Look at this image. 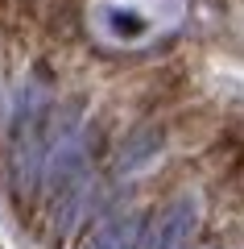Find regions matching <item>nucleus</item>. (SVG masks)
Segmentation results:
<instances>
[{"mask_svg":"<svg viewBox=\"0 0 244 249\" xmlns=\"http://www.w3.org/2000/svg\"><path fill=\"white\" fill-rule=\"evenodd\" d=\"M137 245V220H112L108 229L96 232L87 249H132Z\"/></svg>","mask_w":244,"mask_h":249,"instance_id":"obj_1","label":"nucleus"}]
</instances>
